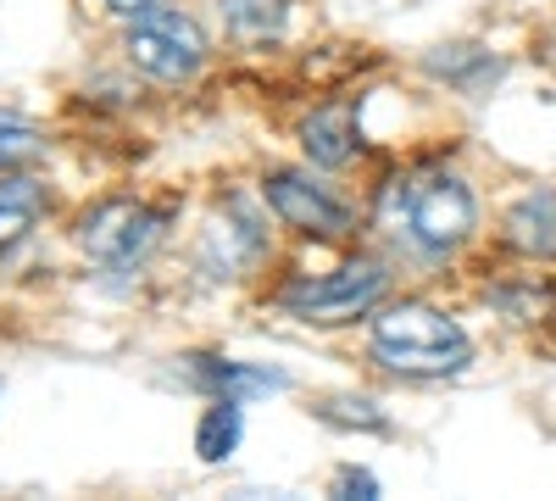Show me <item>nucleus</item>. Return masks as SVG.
<instances>
[{
  "label": "nucleus",
  "instance_id": "obj_14",
  "mask_svg": "<svg viewBox=\"0 0 556 501\" xmlns=\"http://www.w3.org/2000/svg\"><path fill=\"white\" fill-rule=\"evenodd\" d=\"M223 23L235 39L245 45H262V39H278L290 23V0H223Z\"/></svg>",
  "mask_w": 556,
  "mask_h": 501
},
{
  "label": "nucleus",
  "instance_id": "obj_2",
  "mask_svg": "<svg viewBox=\"0 0 556 501\" xmlns=\"http://www.w3.org/2000/svg\"><path fill=\"white\" fill-rule=\"evenodd\" d=\"M379 368L401 374V379H451L473 362V340L468 329L445 317L429 301H395L374 317V335H367Z\"/></svg>",
  "mask_w": 556,
  "mask_h": 501
},
{
  "label": "nucleus",
  "instance_id": "obj_11",
  "mask_svg": "<svg viewBox=\"0 0 556 501\" xmlns=\"http://www.w3.org/2000/svg\"><path fill=\"white\" fill-rule=\"evenodd\" d=\"M51 212V190L28 173H0V251L34 235V223Z\"/></svg>",
  "mask_w": 556,
  "mask_h": 501
},
{
  "label": "nucleus",
  "instance_id": "obj_6",
  "mask_svg": "<svg viewBox=\"0 0 556 501\" xmlns=\"http://www.w3.org/2000/svg\"><path fill=\"white\" fill-rule=\"evenodd\" d=\"M262 201L273 206V217L295 235H312V240H345L356 229V212L345 201H334L323 185H312L306 173L295 167H273L262 178Z\"/></svg>",
  "mask_w": 556,
  "mask_h": 501
},
{
  "label": "nucleus",
  "instance_id": "obj_4",
  "mask_svg": "<svg viewBox=\"0 0 556 501\" xmlns=\"http://www.w3.org/2000/svg\"><path fill=\"white\" fill-rule=\"evenodd\" d=\"M390 290V273L384 262L362 256V262H345L334 273H306V279H290L278 290V306L301 324H351V317H367Z\"/></svg>",
  "mask_w": 556,
  "mask_h": 501
},
{
  "label": "nucleus",
  "instance_id": "obj_17",
  "mask_svg": "<svg viewBox=\"0 0 556 501\" xmlns=\"http://www.w3.org/2000/svg\"><path fill=\"white\" fill-rule=\"evenodd\" d=\"M334 496H362V501H374V496H379V479L367 474V468H340Z\"/></svg>",
  "mask_w": 556,
  "mask_h": 501
},
{
  "label": "nucleus",
  "instance_id": "obj_7",
  "mask_svg": "<svg viewBox=\"0 0 556 501\" xmlns=\"http://www.w3.org/2000/svg\"><path fill=\"white\" fill-rule=\"evenodd\" d=\"M262 251H267L262 223L245 206H228L206 229V240H201V267L212 273V279H245Z\"/></svg>",
  "mask_w": 556,
  "mask_h": 501
},
{
  "label": "nucleus",
  "instance_id": "obj_5",
  "mask_svg": "<svg viewBox=\"0 0 556 501\" xmlns=\"http://www.w3.org/2000/svg\"><path fill=\"white\" fill-rule=\"evenodd\" d=\"M162 235H167V212L146 206V201H128V196H112L78 217V251L101 267L146 262L162 246Z\"/></svg>",
  "mask_w": 556,
  "mask_h": 501
},
{
  "label": "nucleus",
  "instance_id": "obj_13",
  "mask_svg": "<svg viewBox=\"0 0 556 501\" xmlns=\"http://www.w3.org/2000/svg\"><path fill=\"white\" fill-rule=\"evenodd\" d=\"M245 401H228V396H212V406L195 424V458L201 463H228L240 451V435H245Z\"/></svg>",
  "mask_w": 556,
  "mask_h": 501
},
{
  "label": "nucleus",
  "instance_id": "obj_10",
  "mask_svg": "<svg viewBox=\"0 0 556 501\" xmlns=\"http://www.w3.org/2000/svg\"><path fill=\"white\" fill-rule=\"evenodd\" d=\"M506 246L529 262H556V185L545 190H529L506 206V223H501Z\"/></svg>",
  "mask_w": 556,
  "mask_h": 501
},
{
  "label": "nucleus",
  "instance_id": "obj_3",
  "mask_svg": "<svg viewBox=\"0 0 556 501\" xmlns=\"http://www.w3.org/2000/svg\"><path fill=\"white\" fill-rule=\"evenodd\" d=\"M206 28L190 17V12H178V7H151V12H139L128 17L123 28V57L128 67H139L146 78L156 84H184V78H195L201 62H206Z\"/></svg>",
  "mask_w": 556,
  "mask_h": 501
},
{
  "label": "nucleus",
  "instance_id": "obj_1",
  "mask_svg": "<svg viewBox=\"0 0 556 501\" xmlns=\"http://www.w3.org/2000/svg\"><path fill=\"white\" fill-rule=\"evenodd\" d=\"M379 223L390 235L412 240L424 256H451L473 240L479 229V201L456 173H417L390 178L379 196Z\"/></svg>",
  "mask_w": 556,
  "mask_h": 501
},
{
  "label": "nucleus",
  "instance_id": "obj_12",
  "mask_svg": "<svg viewBox=\"0 0 556 501\" xmlns=\"http://www.w3.org/2000/svg\"><path fill=\"white\" fill-rule=\"evenodd\" d=\"M424 67L434 78H445L451 89H462V96H479V89H490L501 78V62L484 51V45H440V51L424 57Z\"/></svg>",
  "mask_w": 556,
  "mask_h": 501
},
{
  "label": "nucleus",
  "instance_id": "obj_18",
  "mask_svg": "<svg viewBox=\"0 0 556 501\" xmlns=\"http://www.w3.org/2000/svg\"><path fill=\"white\" fill-rule=\"evenodd\" d=\"M106 7L117 17H139V12H151V7H167V0H106Z\"/></svg>",
  "mask_w": 556,
  "mask_h": 501
},
{
  "label": "nucleus",
  "instance_id": "obj_8",
  "mask_svg": "<svg viewBox=\"0 0 556 501\" xmlns=\"http://www.w3.org/2000/svg\"><path fill=\"white\" fill-rule=\"evenodd\" d=\"M178 374L190 379L195 390L206 396H228V401H251V396H273V390H285L290 379L278 374V368H256V362H228V356H178Z\"/></svg>",
  "mask_w": 556,
  "mask_h": 501
},
{
  "label": "nucleus",
  "instance_id": "obj_9",
  "mask_svg": "<svg viewBox=\"0 0 556 501\" xmlns=\"http://www.w3.org/2000/svg\"><path fill=\"white\" fill-rule=\"evenodd\" d=\"M301 151L312 167H345L362 151V123H356V101H329L312 107L301 123Z\"/></svg>",
  "mask_w": 556,
  "mask_h": 501
},
{
  "label": "nucleus",
  "instance_id": "obj_16",
  "mask_svg": "<svg viewBox=\"0 0 556 501\" xmlns=\"http://www.w3.org/2000/svg\"><path fill=\"white\" fill-rule=\"evenodd\" d=\"M39 146H45V134H39L28 117H17V112H0V173H12L17 162L39 156Z\"/></svg>",
  "mask_w": 556,
  "mask_h": 501
},
{
  "label": "nucleus",
  "instance_id": "obj_15",
  "mask_svg": "<svg viewBox=\"0 0 556 501\" xmlns=\"http://www.w3.org/2000/svg\"><path fill=\"white\" fill-rule=\"evenodd\" d=\"M312 413L323 418V424H334V429H367V435H384L390 424H384V413L367 396H323Z\"/></svg>",
  "mask_w": 556,
  "mask_h": 501
}]
</instances>
